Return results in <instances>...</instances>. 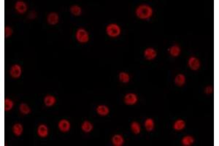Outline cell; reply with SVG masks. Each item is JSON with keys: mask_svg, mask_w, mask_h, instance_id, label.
I'll return each instance as SVG.
<instances>
[{"mask_svg": "<svg viewBox=\"0 0 219 146\" xmlns=\"http://www.w3.org/2000/svg\"><path fill=\"white\" fill-rule=\"evenodd\" d=\"M37 134L41 137H46L48 135V129L47 126L44 124L40 125L37 129Z\"/></svg>", "mask_w": 219, "mask_h": 146, "instance_id": "cell-9", "label": "cell"}, {"mask_svg": "<svg viewBox=\"0 0 219 146\" xmlns=\"http://www.w3.org/2000/svg\"><path fill=\"white\" fill-rule=\"evenodd\" d=\"M106 31H107V35L112 37H118L121 34V28L119 27L118 25L115 24V23H111V24L108 25Z\"/></svg>", "mask_w": 219, "mask_h": 146, "instance_id": "cell-2", "label": "cell"}, {"mask_svg": "<svg viewBox=\"0 0 219 146\" xmlns=\"http://www.w3.org/2000/svg\"><path fill=\"white\" fill-rule=\"evenodd\" d=\"M212 91H213L212 87H208V88H207V89H206V92H207V93L209 94V93H211V92H212Z\"/></svg>", "mask_w": 219, "mask_h": 146, "instance_id": "cell-28", "label": "cell"}, {"mask_svg": "<svg viewBox=\"0 0 219 146\" xmlns=\"http://www.w3.org/2000/svg\"><path fill=\"white\" fill-rule=\"evenodd\" d=\"M81 128L83 132L88 133V132H90L93 129V124L91 122L88 121V120H85V121H84L83 123H82Z\"/></svg>", "mask_w": 219, "mask_h": 146, "instance_id": "cell-16", "label": "cell"}, {"mask_svg": "<svg viewBox=\"0 0 219 146\" xmlns=\"http://www.w3.org/2000/svg\"><path fill=\"white\" fill-rule=\"evenodd\" d=\"M193 142V138L191 136H186L184 137L183 139L182 140V143L183 145L188 146L191 145Z\"/></svg>", "mask_w": 219, "mask_h": 146, "instance_id": "cell-25", "label": "cell"}, {"mask_svg": "<svg viewBox=\"0 0 219 146\" xmlns=\"http://www.w3.org/2000/svg\"><path fill=\"white\" fill-rule=\"evenodd\" d=\"M70 11H71V13H73L74 16H78L81 14L82 10H81V8L79 7V6L73 5V6H72L71 8H70Z\"/></svg>", "mask_w": 219, "mask_h": 146, "instance_id": "cell-22", "label": "cell"}, {"mask_svg": "<svg viewBox=\"0 0 219 146\" xmlns=\"http://www.w3.org/2000/svg\"><path fill=\"white\" fill-rule=\"evenodd\" d=\"M4 111H9V110H12L13 107V102L11 100V99H8V98H6L4 99Z\"/></svg>", "mask_w": 219, "mask_h": 146, "instance_id": "cell-19", "label": "cell"}, {"mask_svg": "<svg viewBox=\"0 0 219 146\" xmlns=\"http://www.w3.org/2000/svg\"><path fill=\"white\" fill-rule=\"evenodd\" d=\"M58 128L63 132H68L70 129V123L68 120L63 119V120H60L58 123Z\"/></svg>", "mask_w": 219, "mask_h": 146, "instance_id": "cell-8", "label": "cell"}, {"mask_svg": "<svg viewBox=\"0 0 219 146\" xmlns=\"http://www.w3.org/2000/svg\"><path fill=\"white\" fill-rule=\"evenodd\" d=\"M97 111L98 113V114H100V116H105L108 114L109 110V108L106 105H100V106L97 107Z\"/></svg>", "mask_w": 219, "mask_h": 146, "instance_id": "cell-15", "label": "cell"}, {"mask_svg": "<svg viewBox=\"0 0 219 146\" xmlns=\"http://www.w3.org/2000/svg\"><path fill=\"white\" fill-rule=\"evenodd\" d=\"M76 38L81 43H85L89 40L88 34L84 29H79L76 32Z\"/></svg>", "mask_w": 219, "mask_h": 146, "instance_id": "cell-3", "label": "cell"}, {"mask_svg": "<svg viewBox=\"0 0 219 146\" xmlns=\"http://www.w3.org/2000/svg\"><path fill=\"white\" fill-rule=\"evenodd\" d=\"M119 79L123 83H128L129 81V75L126 72H121L119 74Z\"/></svg>", "mask_w": 219, "mask_h": 146, "instance_id": "cell-26", "label": "cell"}, {"mask_svg": "<svg viewBox=\"0 0 219 146\" xmlns=\"http://www.w3.org/2000/svg\"><path fill=\"white\" fill-rule=\"evenodd\" d=\"M23 131V126L21 123H16L13 127V132L16 136H20L22 135Z\"/></svg>", "mask_w": 219, "mask_h": 146, "instance_id": "cell-13", "label": "cell"}, {"mask_svg": "<svg viewBox=\"0 0 219 146\" xmlns=\"http://www.w3.org/2000/svg\"><path fill=\"white\" fill-rule=\"evenodd\" d=\"M185 126H186V123H185V121H184V120H178L175 122L173 127H174V129H175V130L180 131V130H182V129H183L184 128H185Z\"/></svg>", "mask_w": 219, "mask_h": 146, "instance_id": "cell-17", "label": "cell"}, {"mask_svg": "<svg viewBox=\"0 0 219 146\" xmlns=\"http://www.w3.org/2000/svg\"><path fill=\"white\" fill-rule=\"evenodd\" d=\"M12 34H13V30L9 26H5L4 27V37L7 38V37L11 36Z\"/></svg>", "mask_w": 219, "mask_h": 146, "instance_id": "cell-27", "label": "cell"}, {"mask_svg": "<svg viewBox=\"0 0 219 146\" xmlns=\"http://www.w3.org/2000/svg\"><path fill=\"white\" fill-rule=\"evenodd\" d=\"M20 111L23 115H28L31 113V109L26 104L22 103L20 105Z\"/></svg>", "mask_w": 219, "mask_h": 146, "instance_id": "cell-21", "label": "cell"}, {"mask_svg": "<svg viewBox=\"0 0 219 146\" xmlns=\"http://www.w3.org/2000/svg\"><path fill=\"white\" fill-rule=\"evenodd\" d=\"M22 73V69L21 67L18 64H14L12 66L11 69H10V74L13 78H18Z\"/></svg>", "mask_w": 219, "mask_h": 146, "instance_id": "cell-4", "label": "cell"}, {"mask_svg": "<svg viewBox=\"0 0 219 146\" xmlns=\"http://www.w3.org/2000/svg\"><path fill=\"white\" fill-rule=\"evenodd\" d=\"M145 126L148 131H152L154 128V122L153 120V119H146L145 121Z\"/></svg>", "mask_w": 219, "mask_h": 146, "instance_id": "cell-20", "label": "cell"}, {"mask_svg": "<svg viewBox=\"0 0 219 146\" xmlns=\"http://www.w3.org/2000/svg\"><path fill=\"white\" fill-rule=\"evenodd\" d=\"M124 100H125L126 104H127V105H134V104H136V102H137V95L134 94L129 93L128 94L126 95Z\"/></svg>", "mask_w": 219, "mask_h": 146, "instance_id": "cell-5", "label": "cell"}, {"mask_svg": "<svg viewBox=\"0 0 219 146\" xmlns=\"http://www.w3.org/2000/svg\"><path fill=\"white\" fill-rule=\"evenodd\" d=\"M175 83H176L178 86H183V85L186 82V77L182 74H178V75H177L176 77H175Z\"/></svg>", "mask_w": 219, "mask_h": 146, "instance_id": "cell-18", "label": "cell"}, {"mask_svg": "<svg viewBox=\"0 0 219 146\" xmlns=\"http://www.w3.org/2000/svg\"><path fill=\"white\" fill-rule=\"evenodd\" d=\"M144 55H145V58L148 60H152V59H155L156 57V51L154 50L152 47H148L144 52Z\"/></svg>", "mask_w": 219, "mask_h": 146, "instance_id": "cell-7", "label": "cell"}, {"mask_svg": "<svg viewBox=\"0 0 219 146\" xmlns=\"http://www.w3.org/2000/svg\"><path fill=\"white\" fill-rule=\"evenodd\" d=\"M112 143L115 146H121L124 144V138L121 135H114L113 137H112Z\"/></svg>", "mask_w": 219, "mask_h": 146, "instance_id": "cell-12", "label": "cell"}, {"mask_svg": "<svg viewBox=\"0 0 219 146\" xmlns=\"http://www.w3.org/2000/svg\"><path fill=\"white\" fill-rule=\"evenodd\" d=\"M15 8L17 10L18 13H24L27 10V6L26 4L23 1H16L15 4Z\"/></svg>", "mask_w": 219, "mask_h": 146, "instance_id": "cell-6", "label": "cell"}, {"mask_svg": "<svg viewBox=\"0 0 219 146\" xmlns=\"http://www.w3.org/2000/svg\"><path fill=\"white\" fill-rule=\"evenodd\" d=\"M48 22L50 25H55L58 22V16L56 13H50L48 16Z\"/></svg>", "mask_w": 219, "mask_h": 146, "instance_id": "cell-11", "label": "cell"}, {"mask_svg": "<svg viewBox=\"0 0 219 146\" xmlns=\"http://www.w3.org/2000/svg\"><path fill=\"white\" fill-rule=\"evenodd\" d=\"M169 53L172 56H178L181 53V49L178 45H174L169 49Z\"/></svg>", "mask_w": 219, "mask_h": 146, "instance_id": "cell-23", "label": "cell"}, {"mask_svg": "<svg viewBox=\"0 0 219 146\" xmlns=\"http://www.w3.org/2000/svg\"><path fill=\"white\" fill-rule=\"evenodd\" d=\"M188 66L190 67V68L193 70H196L199 68L200 66V63H199V61L197 59L194 57L190 58L189 60H188Z\"/></svg>", "mask_w": 219, "mask_h": 146, "instance_id": "cell-10", "label": "cell"}, {"mask_svg": "<svg viewBox=\"0 0 219 146\" xmlns=\"http://www.w3.org/2000/svg\"><path fill=\"white\" fill-rule=\"evenodd\" d=\"M55 98L53 96H51V95H48L45 97L44 99V103L46 106L48 107H50L52 105H53L55 103Z\"/></svg>", "mask_w": 219, "mask_h": 146, "instance_id": "cell-14", "label": "cell"}, {"mask_svg": "<svg viewBox=\"0 0 219 146\" xmlns=\"http://www.w3.org/2000/svg\"><path fill=\"white\" fill-rule=\"evenodd\" d=\"M131 128L132 130L133 131V132H134V134H137H137L140 133V125H139V123H138L137 122H132L131 124Z\"/></svg>", "mask_w": 219, "mask_h": 146, "instance_id": "cell-24", "label": "cell"}, {"mask_svg": "<svg viewBox=\"0 0 219 146\" xmlns=\"http://www.w3.org/2000/svg\"><path fill=\"white\" fill-rule=\"evenodd\" d=\"M136 14L137 17L141 19H148L152 16L153 10L149 5L147 4H142L139 6L136 10Z\"/></svg>", "mask_w": 219, "mask_h": 146, "instance_id": "cell-1", "label": "cell"}]
</instances>
